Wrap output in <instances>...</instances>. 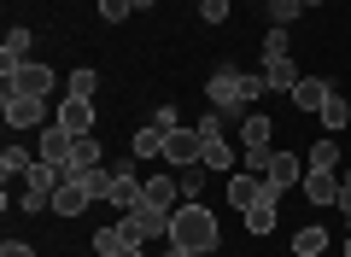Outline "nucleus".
Returning a JSON list of instances; mask_svg holds the SVG:
<instances>
[{
  "label": "nucleus",
  "instance_id": "1",
  "mask_svg": "<svg viewBox=\"0 0 351 257\" xmlns=\"http://www.w3.org/2000/svg\"><path fill=\"white\" fill-rule=\"evenodd\" d=\"M205 94H211V106L223 111L228 129H234V123H246V106L263 94V76H246L240 64H217L211 82H205Z\"/></svg>",
  "mask_w": 351,
  "mask_h": 257
},
{
  "label": "nucleus",
  "instance_id": "2",
  "mask_svg": "<svg viewBox=\"0 0 351 257\" xmlns=\"http://www.w3.org/2000/svg\"><path fill=\"white\" fill-rule=\"evenodd\" d=\"M217 240H223V228H217V217L205 205H176L170 210V245H182L193 257H211Z\"/></svg>",
  "mask_w": 351,
  "mask_h": 257
},
{
  "label": "nucleus",
  "instance_id": "3",
  "mask_svg": "<svg viewBox=\"0 0 351 257\" xmlns=\"http://www.w3.org/2000/svg\"><path fill=\"white\" fill-rule=\"evenodd\" d=\"M117 228H123L129 245L170 240V210H158V205H135V210H123V217H117Z\"/></svg>",
  "mask_w": 351,
  "mask_h": 257
},
{
  "label": "nucleus",
  "instance_id": "4",
  "mask_svg": "<svg viewBox=\"0 0 351 257\" xmlns=\"http://www.w3.org/2000/svg\"><path fill=\"white\" fill-rule=\"evenodd\" d=\"M64 175L53 170V164H36V170L24 175V193H18V205L24 210H53V193H59Z\"/></svg>",
  "mask_w": 351,
  "mask_h": 257
},
{
  "label": "nucleus",
  "instance_id": "5",
  "mask_svg": "<svg viewBox=\"0 0 351 257\" xmlns=\"http://www.w3.org/2000/svg\"><path fill=\"white\" fill-rule=\"evenodd\" d=\"M0 111H6V123H12V129H41V123H47V99L12 94V88H0Z\"/></svg>",
  "mask_w": 351,
  "mask_h": 257
},
{
  "label": "nucleus",
  "instance_id": "6",
  "mask_svg": "<svg viewBox=\"0 0 351 257\" xmlns=\"http://www.w3.org/2000/svg\"><path fill=\"white\" fill-rule=\"evenodd\" d=\"M112 205H117V210L147 205V182L135 175V158H117V164H112Z\"/></svg>",
  "mask_w": 351,
  "mask_h": 257
},
{
  "label": "nucleus",
  "instance_id": "7",
  "mask_svg": "<svg viewBox=\"0 0 351 257\" xmlns=\"http://www.w3.org/2000/svg\"><path fill=\"white\" fill-rule=\"evenodd\" d=\"M71 152H76V135L71 129H59V123H47V129H41V140H36V158L41 164H53V170H71Z\"/></svg>",
  "mask_w": 351,
  "mask_h": 257
},
{
  "label": "nucleus",
  "instance_id": "8",
  "mask_svg": "<svg viewBox=\"0 0 351 257\" xmlns=\"http://www.w3.org/2000/svg\"><path fill=\"white\" fill-rule=\"evenodd\" d=\"M53 82H59V76H53L47 64H36V59L18 64V71L6 76V88H12V94H36V99H47V94H53Z\"/></svg>",
  "mask_w": 351,
  "mask_h": 257
},
{
  "label": "nucleus",
  "instance_id": "9",
  "mask_svg": "<svg viewBox=\"0 0 351 257\" xmlns=\"http://www.w3.org/2000/svg\"><path fill=\"white\" fill-rule=\"evenodd\" d=\"M164 164H170V170H193V164H199V129H170Z\"/></svg>",
  "mask_w": 351,
  "mask_h": 257
},
{
  "label": "nucleus",
  "instance_id": "10",
  "mask_svg": "<svg viewBox=\"0 0 351 257\" xmlns=\"http://www.w3.org/2000/svg\"><path fill=\"white\" fill-rule=\"evenodd\" d=\"M276 199H281V187L263 175V199H258V205H246V234H258V240H263V234L276 228Z\"/></svg>",
  "mask_w": 351,
  "mask_h": 257
},
{
  "label": "nucleus",
  "instance_id": "11",
  "mask_svg": "<svg viewBox=\"0 0 351 257\" xmlns=\"http://www.w3.org/2000/svg\"><path fill=\"white\" fill-rule=\"evenodd\" d=\"M88 205H94L88 182H82V175H64V182H59V193H53V210H59V217H82Z\"/></svg>",
  "mask_w": 351,
  "mask_h": 257
},
{
  "label": "nucleus",
  "instance_id": "12",
  "mask_svg": "<svg viewBox=\"0 0 351 257\" xmlns=\"http://www.w3.org/2000/svg\"><path fill=\"white\" fill-rule=\"evenodd\" d=\"M29 41H36V29H6V41H0V76L29 64Z\"/></svg>",
  "mask_w": 351,
  "mask_h": 257
},
{
  "label": "nucleus",
  "instance_id": "13",
  "mask_svg": "<svg viewBox=\"0 0 351 257\" xmlns=\"http://www.w3.org/2000/svg\"><path fill=\"white\" fill-rule=\"evenodd\" d=\"M59 129H71V135H94V99H59Z\"/></svg>",
  "mask_w": 351,
  "mask_h": 257
},
{
  "label": "nucleus",
  "instance_id": "14",
  "mask_svg": "<svg viewBox=\"0 0 351 257\" xmlns=\"http://www.w3.org/2000/svg\"><path fill=\"white\" fill-rule=\"evenodd\" d=\"M304 199H311V205H339V175L334 170H304Z\"/></svg>",
  "mask_w": 351,
  "mask_h": 257
},
{
  "label": "nucleus",
  "instance_id": "15",
  "mask_svg": "<svg viewBox=\"0 0 351 257\" xmlns=\"http://www.w3.org/2000/svg\"><path fill=\"white\" fill-rule=\"evenodd\" d=\"M263 88H276V94H293L299 88V71H293V53H281V59H263Z\"/></svg>",
  "mask_w": 351,
  "mask_h": 257
},
{
  "label": "nucleus",
  "instance_id": "16",
  "mask_svg": "<svg viewBox=\"0 0 351 257\" xmlns=\"http://www.w3.org/2000/svg\"><path fill=\"white\" fill-rule=\"evenodd\" d=\"M269 135H276V117L246 111V123H240V140H246V152H269Z\"/></svg>",
  "mask_w": 351,
  "mask_h": 257
},
{
  "label": "nucleus",
  "instance_id": "17",
  "mask_svg": "<svg viewBox=\"0 0 351 257\" xmlns=\"http://www.w3.org/2000/svg\"><path fill=\"white\" fill-rule=\"evenodd\" d=\"M304 170H311V164H299L293 152H269V170H263V175H269V182H276L281 193H287L293 182H304Z\"/></svg>",
  "mask_w": 351,
  "mask_h": 257
},
{
  "label": "nucleus",
  "instance_id": "18",
  "mask_svg": "<svg viewBox=\"0 0 351 257\" xmlns=\"http://www.w3.org/2000/svg\"><path fill=\"white\" fill-rule=\"evenodd\" d=\"M100 164H106L100 140H94V135H76V152H71V170H64V175H88V170H100Z\"/></svg>",
  "mask_w": 351,
  "mask_h": 257
},
{
  "label": "nucleus",
  "instance_id": "19",
  "mask_svg": "<svg viewBox=\"0 0 351 257\" xmlns=\"http://www.w3.org/2000/svg\"><path fill=\"white\" fill-rule=\"evenodd\" d=\"M328 94H334V88H328L322 76H299V88H293V106H299V111H322Z\"/></svg>",
  "mask_w": 351,
  "mask_h": 257
},
{
  "label": "nucleus",
  "instance_id": "20",
  "mask_svg": "<svg viewBox=\"0 0 351 257\" xmlns=\"http://www.w3.org/2000/svg\"><path fill=\"white\" fill-rule=\"evenodd\" d=\"M176 199H182V175H147V205L176 210Z\"/></svg>",
  "mask_w": 351,
  "mask_h": 257
},
{
  "label": "nucleus",
  "instance_id": "21",
  "mask_svg": "<svg viewBox=\"0 0 351 257\" xmlns=\"http://www.w3.org/2000/svg\"><path fill=\"white\" fill-rule=\"evenodd\" d=\"M199 164L205 170H228V164H234V147H228L223 135H199Z\"/></svg>",
  "mask_w": 351,
  "mask_h": 257
},
{
  "label": "nucleus",
  "instance_id": "22",
  "mask_svg": "<svg viewBox=\"0 0 351 257\" xmlns=\"http://www.w3.org/2000/svg\"><path fill=\"white\" fill-rule=\"evenodd\" d=\"M258 199H263V175H234V182H228V205L234 210L258 205Z\"/></svg>",
  "mask_w": 351,
  "mask_h": 257
},
{
  "label": "nucleus",
  "instance_id": "23",
  "mask_svg": "<svg viewBox=\"0 0 351 257\" xmlns=\"http://www.w3.org/2000/svg\"><path fill=\"white\" fill-rule=\"evenodd\" d=\"M328 252V228H316V222H304L299 234H293V257H322Z\"/></svg>",
  "mask_w": 351,
  "mask_h": 257
},
{
  "label": "nucleus",
  "instance_id": "24",
  "mask_svg": "<svg viewBox=\"0 0 351 257\" xmlns=\"http://www.w3.org/2000/svg\"><path fill=\"white\" fill-rule=\"evenodd\" d=\"M36 164H41V158H29L24 147H6V152H0V175H18V182H24Z\"/></svg>",
  "mask_w": 351,
  "mask_h": 257
},
{
  "label": "nucleus",
  "instance_id": "25",
  "mask_svg": "<svg viewBox=\"0 0 351 257\" xmlns=\"http://www.w3.org/2000/svg\"><path fill=\"white\" fill-rule=\"evenodd\" d=\"M164 140H170V135H164L158 123H147V129L135 135V158H164Z\"/></svg>",
  "mask_w": 351,
  "mask_h": 257
},
{
  "label": "nucleus",
  "instance_id": "26",
  "mask_svg": "<svg viewBox=\"0 0 351 257\" xmlns=\"http://www.w3.org/2000/svg\"><path fill=\"white\" fill-rule=\"evenodd\" d=\"M304 18V0H269V24L276 29H293Z\"/></svg>",
  "mask_w": 351,
  "mask_h": 257
},
{
  "label": "nucleus",
  "instance_id": "27",
  "mask_svg": "<svg viewBox=\"0 0 351 257\" xmlns=\"http://www.w3.org/2000/svg\"><path fill=\"white\" fill-rule=\"evenodd\" d=\"M123 228H117V222H106V228H94V252H100V257H117V252H123Z\"/></svg>",
  "mask_w": 351,
  "mask_h": 257
},
{
  "label": "nucleus",
  "instance_id": "28",
  "mask_svg": "<svg viewBox=\"0 0 351 257\" xmlns=\"http://www.w3.org/2000/svg\"><path fill=\"white\" fill-rule=\"evenodd\" d=\"M199 170H205V164H193V170H176V175H182V205H205V199H199V193H205V175H199Z\"/></svg>",
  "mask_w": 351,
  "mask_h": 257
},
{
  "label": "nucleus",
  "instance_id": "29",
  "mask_svg": "<svg viewBox=\"0 0 351 257\" xmlns=\"http://www.w3.org/2000/svg\"><path fill=\"white\" fill-rule=\"evenodd\" d=\"M64 88H71V99H94V94H100V76L82 64V71H71V82H64Z\"/></svg>",
  "mask_w": 351,
  "mask_h": 257
},
{
  "label": "nucleus",
  "instance_id": "30",
  "mask_svg": "<svg viewBox=\"0 0 351 257\" xmlns=\"http://www.w3.org/2000/svg\"><path fill=\"white\" fill-rule=\"evenodd\" d=\"M334 164H339V140L322 135V140L311 147V170H334Z\"/></svg>",
  "mask_w": 351,
  "mask_h": 257
},
{
  "label": "nucleus",
  "instance_id": "31",
  "mask_svg": "<svg viewBox=\"0 0 351 257\" xmlns=\"http://www.w3.org/2000/svg\"><path fill=\"white\" fill-rule=\"evenodd\" d=\"M316 117H322L328 129H346V123H351V106H346V99H339V94H328V106L316 111Z\"/></svg>",
  "mask_w": 351,
  "mask_h": 257
},
{
  "label": "nucleus",
  "instance_id": "32",
  "mask_svg": "<svg viewBox=\"0 0 351 257\" xmlns=\"http://www.w3.org/2000/svg\"><path fill=\"white\" fill-rule=\"evenodd\" d=\"M287 47H293V29H276V24H269V36H263V59H281Z\"/></svg>",
  "mask_w": 351,
  "mask_h": 257
},
{
  "label": "nucleus",
  "instance_id": "33",
  "mask_svg": "<svg viewBox=\"0 0 351 257\" xmlns=\"http://www.w3.org/2000/svg\"><path fill=\"white\" fill-rule=\"evenodd\" d=\"M82 182H88V193H94V199H112V170H106V164H100V170H88Z\"/></svg>",
  "mask_w": 351,
  "mask_h": 257
},
{
  "label": "nucleus",
  "instance_id": "34",
  "mask_svg": "<svg viewBox=\"0 0 351 257\" xmlns=\"http://www.w3.org/2000/svg\"><path fill=\"white\" fill-rule=\"evenodd\" d=\"M129 12H135V0H100V18H106V24H123Z\"/></svg>",
  "mask_w": 351,
  "mask_h": 257
},
{
  "label": "nucleus",
  "instance_id": "35",
  "mask_svg": "<svg viewBox=\"0 0 351 257\" xmlns=\"http://www.w3.org/2000/svg\"><path fill=\"white\" fill-rule=\"evenodd\" d=\"M228 6H234V0H199V18H205V24H223Z\"/></svg>",
  "mask_w": 351,
  "mask_h": 257
},
{
  "label": "nucleus",
  "instance_id": "36",
  "mask_svg": "<svg viewBox=\"0 0 351 257\" xmlns=\"http://www.w3.org/2000/svg\"><path fill=\"white\" fill-rule=\"evenodd\" d=\"M0 257H36V245H29V240H6V245H0Z\"/></svg>",
  "mask_w": 351,
  "mask_h": 257
},
{
  "label": "nucleus",
  "instance_id": "37",
  "mask_svg": "<svg viewBox=\"0 0 351 257\" xmlns=\"http://www.w3.org/2000/svg\"><path fill=\"white\" fill-rule=\"evenodd\" d=\"M152 123H158L164 135H170V129H176V106H158V111H152Z\"/></svg>",
  "mask_w": 351,
  "mask_h": 257
},
{
  "label": "nucleus",
  "instance_id": "38",
  "mask_svg": "<svg viewBox=\"0 0 351 257\" xmlns=\"http://www.w3.org/2000/svg\"><path fill=\"white\" fill-rule=\"evenodd\" d=\"M117 257H147V245H123V252H117Z\"/></svg>",
  "mask_w": 351,
  "mask_h": 257
},
{
  "label": "nucleus",
  "instance_id": "39",
  "mask_svg": "<svg viewBox=\"0 0 351 257\" xmlns=\"http://www.w3.org/2000/svg\"><path fill=\"white\" fill-rule=\"evenodd\" d=\"M164 257H193V252H182V245H170V252H164Z\"/></svg>",
  "mask_w": 351,
  "mask_h": 257
},
{
  "label": "nucleus",
  "instance_id": "40",
  "mask_svg": "<svg viewBox=\"0 0 351 257\" xmlns=\"http://www.w3.org/2000/svg\"><path fill=\"white\" fill-rule=\"evenodd\" d=\"M147 6H152V0H135V12H147Z\"/></svg>",
  "mask_w": 351,
  "mask_h": 257
},
{
  "label": "nucleus",
  "instance_id": "41",
  "mask_svg": "<svg viewBox=\"0 0 351 257\" xmlns=\"http://www.w3.org/2000/svg\"><path fill=\"white\" fill-rule=\"evenodd\" d=\"M311 6H322V0H304V12H311Z\"/></svg>",
  "mask_w": 351,
  "mask_h": 257
},
{
  "label": "nucleus",
  "instance_id": "42",
  "mask_svg": "<svg viewBox=\"0 0 351 257\" xmlns=\"http://www.w3.org/2000/svg\"><path fill=\"white\" fill-rule=\"evenodd\" d=\"M346 257H351V234H346Z\"/></svg>",
  "mask_w": 351,
  "mask_h": 257
},
{
  "label": "nucleus",
  "instance_id": "43",
  "mask_svg": "<svg viewBox=\"0 0 351 257\" xmlns=\"http://www.w3.org/2000/svg\"><path fill=\"white\" fill-rule=\"evenodd\" d=\"M346 182H351V175H346Z\"/></svg>",
  "mask_w": 351,
  "mask_h": 257
}]
</instances>
